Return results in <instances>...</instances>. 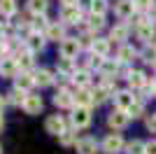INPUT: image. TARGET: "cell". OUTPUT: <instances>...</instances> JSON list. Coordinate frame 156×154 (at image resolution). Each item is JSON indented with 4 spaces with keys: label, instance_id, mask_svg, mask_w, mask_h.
I'll return each mask as SVG.
<instances>
[{
    "label": "cell",
    "instance_id": "obj_21",
    "mask_svg": "<svg viewBox=\"0 0 156 154\" xmlns=\"http://www.w3.org/2000/svg\"><path fill=\"white\" fill-rule=\"evenodd\" d=\"M72 82L77 84L79 89H89V84H91V72L89 70H77L72 75Z\"/></svg>",
    "mask_w": 156,
    "mask_h": 154
},
{
    "label": "cell",
    "instance_id": "obj_4",
    "mask_svg": "<svg viewBox=\"0 0 156 154\" xmlns=\"http://www.w3.org/2000/svg\"><path fill=\"white\" fill-rule=\"evenodd\" d=\"M79 40L77 38H65L63 42H61V56L63 58H77V54H79Z\"/></svg>",
    "mask_w": 156,
    "mask_h": 154
},
{
    "label": "cell",
    "instance_id": "obj_40",
    "mask_svg": "<svg viewBox=\"0 0 156 154\" xmlns=\"http://www.w3.org/2000/svg\"><path fill=\"white\" fill-rule=\"evenodd\" d=\"M144 154H156V140L154 142H144Z\"/></svg>",
    "mask_w": 156,
    "mask_h": 154
},
{
    "label": "cell",
    "instance_id": "obj_33",
    "mask_svg": "<svg viewBox=\"0 0 156 154\" xmlns=\"http://www.w3.org/2000/svg\"><path fill=\"white\" fill-rule=\"evenodd\" d=\"M26 96H28V94H23V91H19V89H14L12 94L7 96V101L12 103V105H21V108H23V103H26Z\"/></svg>",
    "mask_w": 156,
    "mask_h": 154
},
{
    "label": "cell",
    "instance_id": "obj_17",
    "mask_svg": "<svg viewBox=\"0 0 156 154\" xmlns=\"http://www.w3.org/2000/svg\"><path fill=\"white\" fill-rule=\"evenodd\" d=\"M44 47V38H42V33H30L26 38V49L28 51H40Z\"/></svg>",
    "mask_w": 156,
    "mask_h": 154
},
{
    "label": "cell",
    "instance_id": "obj_47",
    "mask_svg": "<svg viewBox=\"0 0 156 154\" xmlns=\"http://www.w3.org/2000/svg\"><path fill=\"white\" fill-rule=\"evenodd\" d=\"M5 128V119H2V115H0V131Z\"/></svg>",
    "mask_w": 156,
    "mask_h": 154
},
{
    "label": "cell",
    "instance_id": "obj_18",
    "mask_svg": "<svg viewBox=\"0 0 156 154\" xmlns=\"http://www.w3.org/2000/svg\"><path fill=\"white\" fill-rule=\"evenodd\" d=\"M147 75H144L142 70H133L128 77V84H130V89H142V86H147Z\"/></svg>",
    "mask_w": 156,
    "mask_h": 154
},
{
    "label": "cell",
    "instance_id": "obj_29",
    "mask_svg": "<svg viewBox=\"0 0 156 154\" xmlns=\"http://www.w3.org/2000/svg\"><path fill=\"white\" fill-rule=\"evenodd\" d=\"M110 96H112V91L107 89V86H98V89H93V103H96V105L105 103Z\"/></svg>",
    "mask_w": 156,
    "mask_h": 154
},
{
    "label": "cell",
    "instance_id": "obj_23",
    "mask_svg": "<svg viewBox=\"0 0 156 154\" xmlns=\"http://www.w3.org/2000/svg\"><path fill=\"white\" fill-rule=\"evenodd\" d=\"M16 63H19V68H23V70H28V68H33V51H19L16 54Z\"/></svg>",
    "mask_w": 156,
    "mask_h": 154
},
{
    "label": "cell",
    "instance_id": "obj_26",
    "mask_svg": "<svg viewBox=\"0 0 156 154\" xmlns=\"http://www.w3.org/2000/svg\"><path fill=\"white\" fill-rule=\"evenodd\" d=\"M89 33H98V31H103L105 28V16H98V14H91L89 16Z\"/></svg>",
    "mask_w": 156,
    "mask_h": 154
},
{
    "label": "cell",
    "instance_id": "obj_43",
    "mask_svg": "<svg viewBox=\"0 0 156 154\" xmlns=\"http://www.w3.org/2000/svg\"><path fill=\"white\" fill-rule=\"evenodd\" d=\"M91 2H93V0H79L77 7H79V9H82V7H91Z\"/></svg>",
    "mask_w": 156,
    "mask_h": 154
},
{
    "label": "cell",
    "instance_id": "obj_37",
    "mask_svg": "<svg viewBox=\"0 0 156 154\" xmlns=\"http://www.w3.org/2000/svg\"><path fill=\"white\" fill-rule=\"evenodd\" d=\"M140 56H142V61H147V63L154 65V61H156V47H154V45H149L147 49L140 51Z\"/></svg>",
    "mask_w": 156,
    "mask_h": 154
},
{
    "label": "cell",
    "instance_id": "obj_1",
    "mask_svg": "<svg viewBox=\"0 0 156 154\" xmlns=\"http://www.w3.org/2000/svg\"><path fill=\"white\" fill-rule=\"evenodd\" d=\"M124 147H126V142H124V138H121V133H110L103 140V149L107 154H117V152H121Z\"/></svg>",
    "mask_w": 156,
    "mask_h": 154
},
{
    "label": "cell",
    "instance_id": "obj_31",
    "mask_svg": "<svg viewBox=\"0 0 156 154\" xmlns=\"http://www.w3.org/2000/svg\"><path fill=\"white\" fill-rule=\"evenodd\" d=\"M16 12V0H0V14L2 16H12Z\"/></svg>",
    "mask_w": 156,
    "mask_h": 154
},
{
    "label": "cell",
    "instance_id": "obj_42",
    "mask_svg": "<svg viewBox=\"0 0 156 154\" xmlns=\"http://www.w3.org/2000/svg\"><path fill=\"white\" fill-rule=\"evenodd\" d=\"M149 21H151V24H156V5L149 9Z\"/></svg>",
    "mask_w": 156,
    "mask_h": 154
},
{
    "label": "cell",
    "instance_id": "obj_28",
    "mask_svg": "<svg viewBox=\"0 0 156 154\" xmlns=\"http://www.w3.org/2000/svg\"><path fill=\"white\" fill-rule=\"evenodd\" d=\"M58 140H61V145H63V147H70V145H77V133H75V131H70V128H65L63 133L58 135Z\"/></svg>",
    "mask_w": 156,
    "mask_h": 154
},
{
    "label": "cell",
    "instance_id": "obj_14",
    "mask_svg": "<svg viewBox=\"0 0 156 154\" xmlns=\"http://www.w3.org/2000/svg\"><path fill=\"white\" fill-rule=\"evenodd\" d=\"M23 110H26V115H40V110H42V98L28 94L26 103H23Z\"/></svg>",
    "mask_w": 156,
    "mask_h": 154
},
{
    "label": "cell",
    "instance_id": "obj_24",
    "mask_svg": "<svg viewBox=\"0 0 156 154\" xmlns=\"http://www.w3.org/2000/svg\"><path fill=\"white\" fill-rule=\"evenodd\" d=\"M119 72V61H110V58H105L103 68H100V75L103 77H112Z\"/></svg>",
    "mask_w": 156,
    "mask_h": 154
},
{
    "label": "cell",
    "instance_id": "obj_45",
    "mask_svg": "<svg viewBox=\"0 0 156 154\" xmlns=\"http://www.w3.org/2000/svg\"><path fill=\"white\" fill-rule=\"evenodd\" d=\"M5 54H7V45H5V42H2V40H0V58L5 56Z\"/></svg>",
    "mask_w": 156,
    "mask_h": 154
},
{
    "label": "cell",
    "instance_id": "obj_3",
    "mask_svg": "<svg viewBox=\"0 0 156 154\" xmlns=\"http://www.w3.org/2000/svg\"><path fill=\"white\" fill-rule=\"evenodd\" d=\"M70 122H72L75 128H86L89 124H91V110H89V108H75Z\"/></svg>",
    "mask_w": 156,
    "mask_h": 154
},
{
    "label": "cell",
    "instance_id": "obj_10",
    "mask_svg": "<svg viewBox=\"0 0 156 154\" xmlns=\"http://www.w3.org/2000/svg\"><path fill=\"white\" fill-rule=\"evenodd\" d=\"M79 19H82V9H79L77 5L61 9V21H63V24H79Z\"/></svg>",
    "mask_w": 156,
    "mask_h": 154
},
{
    "label": "cell",
    "instance_id": "obj_22",
    "mask_svg": "<svg viewBox=\"0 0 156 154\" xmlns=\"http://www.w3.org/2000/svg\"><path fill=\"white\" fill-rule=\"evenodd\" d=\"M126 38H128V26H124V24L114 26L110 31V40H114V42H121V45H124Z\"/></svg>",
    "mask_w": 156,
    "mask_h": 154
},
{
    "label": "cell",
    "instance_id": "obj_32",
    "mask_svg": "<svg viewBox=\"0 0 156 154\" xmlns=\"http://www.w3.org/2000/svg\"><path fill=\"white\" fill-rule=\"evenodd\" d=\"M28 9H30L35 16H37V14H44V9H47V0H28Z\"/></svg>",
    "mask_w": 156,
    "mask_h": 154
},
{
    "label": "cell",
    "instance_id": "obj_9",
    "mask_svg": "<svg viewBox=\"0 0 156 154\" xmlns=\"http://www.w3.org/2000/svg\"><path fill=\"white\" fill-rule=\"evenodd\" d=\"M96 149H98V142L91 135H84V138L77 140V152L79 154H96Z\"/></svg>",
    "mask_w": 156,
    "mask_h": 154
},
{
    "label": "cell",
    "instance_id": "obj_39",
    "mask_svg": "<svg viewBox=\"0 0 156 154\" xmlns=\"http://www.w3.org/2000/svg\"><path fill=\"white\" fill-rule=\"evenodd\" d=\"M77 40H79V47H93V40L96 38H91V33H86V35H82Z\"/></svg>",
    "mask_w": 156,
    "mask_h": 154
},
{
    "label": "cell",
    "instance_id": "obj_2",
    "mask_svg": "<svg viewBox=\"0 0 156 154\" xmlns=\"http://www.w3.org/2000/svg\"><path fill=\"white\" fill-rule=\"evenodd\" d=\"M135 2L133 0H117L114 2V14H117L119 19H133V14H135Z\"/></svg>",
    "mask_w": 156,
    "mask_h": 154
},
{
    "label": "cell",
    "instance_id": "obj_27",
    "mask_svg": "<svg viewBox=\"0 0 156 154\" xmlns=\"http://www.w3.org/2000/svg\"><path fill=\"white\" fill-rule=\"evenodd\" d=\"M49 19H47L44 14H37V16H35V19H33V24H30V28L35 33H42V31H47V28H49Z\"/></svg>",
    "mask_w": 156,
    "mask_h": 154
},
{
    "label": "cell",
    "instance_id": "obj_12",
    "mask_svg": "<svg viewBox=\"0 0 156 154\" xmlns=\"http://www.w3.org/2000/svg\"><path fill=\"white\" fill-rule=\"evenodd\" d=\"M75 103H77V108H91L93 105V91L91 89H77L75 91Z\"/></svg>",
    "mask_w": 156,
    "mask_h": 154
},
{
    "label": "cell",
    "instance_id": "obj_36",
    "mask_svg": "<svg viewBox=\"0 0 156 154\" xmlns=\"http://www.w3.org/2000/svg\"><path fill=\"white\" fill-rule=\"evenodd\" d=\"M142 115H144V103L135 98V103L128 108V117H142Z\"/></svg>",
    "mask_w": 156,
    "mask_h": 154
},
{
    "label": "cell",
    "instance_id": "obj_35",
    "mask_svg": "<svg viewBox=\"0 0 156 154\" xmlns=\"http://www.w3.org/2000/svg\"><path fill=\"white\" fill-rule=\"evenodd\" d=\"M105 12H107V0H93L91 2V14L105 16Z\"/></svg>",
    "mask_w": 156,
    "mask_h": 154
},
{
    "label": "cell",
    "instance_id": "obj_11",
    "mask_svg": "<svg viewBox=\"0 0 156 154\" xmlns=\"http://www.w3.org/2000/svg\"><path fill=\"white\" fill-rule=\"evenodd\" d=\"M137 38L144 40L147 45H154V40H156V28L151 21H147V24H142L140 28H137Z\"/></svg>",
    "mask_w": 156,
    "mask_h": 154
},
{
    "label": "cell",
    "instance_id": "obj_13",
    "mask_svg": "<svg viewBox=\"0 0 156 154\" xmlns=\"http://www.w3.org/2000/svg\"><path fill=\"white\" fill-rule=\"evenodd\" d=\"M16 70H19L16 58H2L0 61V75L2 77H16Z\"/></svg>",
    "mask_w": 156,
    "mask_h": 154
},
{
    "label": "cell",
    "instance_id": "obj_25",
    "mask_svg": "<svg viewBox=\"0 0 156 154\" xmlns=\"http://www.w3.org/2000/svg\"><path fill=\"white\" fill-rule=\"evenodd\" d=\"M54 82V75H51V70H37L35 72V84H40V86H49V84Z\"/></svg>",
    "mask_w": 156,
    "mask_h": 154
},
{
    "label": "cell",
    "instance_id": "obj_6",
    "mask_svg": "<svg viewBox=\"0 0 156 154\" xmlns=\"http://www.w3.org/2000/svg\"><path fill=\"white\" fill-rule=\"evenodd\" d=\"M44 128H47V133H54V135H61L65 131V119L61 115H51V117H47V122H44Z\"/></svg>",
    "mask_w": 156,
    "mask_h": 154
},
{
    "label": "cell",
    "instance_id": "obj_44",
    "mask_svg": "<svg viewBox=\"0 0 156 154\" xmlns=\"http://www.w3.org/2000/svg\"><path fill=\"white\" fill-rule=\"evenodd\" d=\"M61 2H63V7H75L79 0H61Z\"/></svg>",
    "mask_w": 156,
    "mask_h": 154
},
{
    "label": "cell",
    "instance_id": "obj_7",
    "mask_svg": "<svg viewBox=\"0 0 156 154\" xmlns=\"http://www.w3.org/2000/svg\"><path fill=\"white\" fill-rule=\"evenodd\" d=\"M135 103V96H133V91H117L114 94V105H117V110H124V112H128V108Z\"/></svg>",
    "mask_w": 156,
    "mask_h": 154
},
{
    "label": "cell",
    "instance_id": "obj_19",
    "mask_svg": "<svg viewBox=\"0 0 156 154\" xmlns=\"http://www.w3.org/2000/svg\"><path fill=\"white\" fill-rule=\"evenodd\" d=\"M107 51H110V40H103V38H96L93 40V47H91V54L96 56H107Z\"/></svg>",
    "mask_w": 156,
    "mask_h": 154
},
{
    "label": "cell",
    "instance_id": "obj_5",
    "mask_svg": "<svg viewBox=\"0 0 156 154\" xmlns=\"http://www.w3.org/2000/svg\"><path fill=\"white\" fill-rule=\"evenodd\" d=\"M128 112H124V110H114L110 117H107V124H110V128H114V131H121V128L128 126Z\"/></svg>",
    "mask_w": 156,
    "mask_h": 154
},
{
    "label": "cell",
    "instance_id": "obj_38",
    "mask_svg": "<svg viewBox=\"0 0 156 154\" xmlns=\"http://www.w3.org/2000/svg\"><path fill=\"white\" fill-rule=\"evenodd\" d=\"M133 2H135L137 9H147V12L154 7V0H133Z\"/></svg>",
    "mask_w": 156,
    "mask_h": 154
},
{
    "label": "cell",
    "instance_id": "obj_46",
    "mask_svg": "<svg viewBox=\"0 0 156 154\" xmlns=\"http://www.w3.org/2000/svg\"><path fill=\"white\" fill-rule=\"evenodd\" d=\"M5 103H7V98H5V96H0V112H2V108H5Z\"/></svg>",
    "mask_w": 156,
    "mask_h": 154
},
{
    "label": "cell",
    "instance_id": "obj_16",
    "mask_svg": "<svg viewBox=\"0 0 156 154\" xmlns=\"http://www.w3.org/2000/svg\"><path fill=\"white\" fill-rule=\"evenodd\" d=\"M47 40H54V42H63L65 40V28L63 24H51L47 28Z\"/></svg>",
    "mask_w": 156,
    "mask_h": 154
},
{
    "label": "cell",
    "instance_id": "obj_8",
    "mask_svg": "<svg viewBox=\"0 0 156 154\" xmlns=\"http://www.w3.org/2000/svg\"><path fill=\"white\" fill-rule=\"evenodd\" d=\"M54 105H58V108H72L75 105V94L70 89H58L56 96H54Z\"/></svg>",
    "mask_w": 156,
    "mask_h": 154
},
{
    "label": "cell",
    "instance_id": "obj_15",
    "mask_svg": "<svg viewBox=\"0 0 156 154\" xmlns=\"http://www.w3.org/2000/svg\"><path fill=\"white\" fill-rule=\"evenodd\" d=\"M135 56H140V54H137L135 47H130V45H121V47H119V51H117L119 63H130Z\"/></svg>",
    "mask_w": 156,
    "mask_h": 154
},
{
    "label": "cell",
    "instance_id": "obj_30",
    "mask_svg": "<svg viewBox=\"0 0 156 154\" xmlns=\"http://www.w3.org/2000/svg\"><path fill=\"white\" fill-rule=\"evenodd\" d=\"M75 72H77V70L72 68V61H70V58H61V61H58V75L72 77Z\"/></svg>",
    "mask_w": 156,
    "mask_h": 154
},
{
    "label": "cell",
    "instance_id": "obj_34",
    "mask_svg": "<svg viewBox=\"0 0 156 154\" xmlns=\"http://www.w3.org/2000/svg\"><path fill=\"white\" fill-rule=\"evenodd\" d=\"M126 154H144V142L142 140H130L126 145Z\"/></svg>",
    "mask_w": 156,
    "mask_h": 154
},
{
    "label": "cell",
    "instance_id": "obj_20",
    "mask_svg": "<svg viewBox=\"0 0 156 154\" xmlns=\"http://www.w3.org/2000/svg\"><path fill=\"white\" fill-rule=\"evenodd\" d=\"M14 79H16V89L23 91V94L30 89L33 84H35V75H28V72H23V75H16Z\"/></svg>",
    "mask_w": 156,
    "mask_h": 154
},
{
    "label": "cell",
    "instance_id": "obj_41",
    "mask_svg": "<svg viewBox=\"0 0 156 154\" xmlns=\"http://www.w3.org/2000/svg\"><path fill=\"white\" fill-rule=\"evenodd\" d=\"M147 128H149V131H154V133H156V115L147 117Z\"/></svg>",
    "mask_w": 156,
    "mask_h": 154
}]
</instances>
